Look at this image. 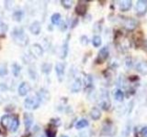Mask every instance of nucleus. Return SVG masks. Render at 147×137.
I'll return each instance as SVG.
<instances>
[{"label":"nucleus","instance_id":"obj_1","mask_svg":"<svg viewBox=\"0 0 147 137\" xmlns=\"http://www.w3.org/2000/svg\"><path fill=\"white\" fill-rule=\"evenodd\" d=\"M12 39L17 45L20 46V47H25L27 44L29 43V37L25 33V31L22 29H14V30L11 33Z\"/></svg>","mask_w":147,"mask_h":137},{"label":"nucleus","instance_id":"obj_2","mask_svg":"<svg viewBox=\"0 0 147 137\" xmlns=\"http://www.w3.org/2000/svg\"><path fill=\"white\" fill-rule=\"evenodd\" d=\"M40 100L36 96H30L24 100V107L28 110H36L40 107Z\"/></svg>","mask_w":147,"mask_h":137},{"label":"nucleus","instance_id":"obj_3","mask_svg":"<svg viewBox=\"0 0 147 137\" xmlns=\"http://www.w3.org/2000/svg\"><path fill=\"white\" fill-rule=\"evenodd\" d=\"M100 100H99V104L101 108L105 111H107L110 108V100H109V92L107 90L102 89L100 91Z\"/></svg>","mask_w":147,"mask_h":137},{"label":"nucleus","instance_id":"obj_4","mask_svg":"<svg viewBox=\"0 0 147 137\" xmlns=\"http://www.w3.org/2000/svg\"><path fill=\"white\" fill-rule=\"evenodd\" d=\"M109 49L108 47H103L99 51H98V57L96 59V63H103L106 59L109 58Z\"/></svg>","mask_w":147,"mask_h":137},{"label":"nucleus","instance_id":"obj_5","mask_svg":"<svg viewBox=\"0 0 147 137\" xmlns=\"http://www.w3.org/2000/svg\"><path fill=\"white\" fill-rule=\"evenodd\" d=\"M30 53L32 57L34 58H39L40 56H42L43 54V49L40 45L39 44H32L30 48Z\"/></svg>","mask_w":147,"mask_h":137},{"label":"nucleus","instance_id":"obj_6","mask_svg":"<svg viewBox=\"0 0 147 137\" xmlns=\"http://www.w3.org/2000/svg\"><path fill=\"white\" fill-rule=\"evenodd\" d=\"M147 12V1L139 0L136 3V14L138 16H144Z\"/></svg>","mask_w":147,"mask_h":137},{"label":"nucleus","instance_id":"obj_7","mask_svg":"<svg viewBox=\"0 0 147 137\" xmlns=\"http://www.w3.org/2000/svg\"><path fill=\"white\" fill-rule=\"evenodd\" d=\"M23 120H24V125L26 131H29L33 123V115L30 112H24L23 114Z\"/></svg>","mask_w":147,"mask_h":137},{"label":"nucleus","instance_id":"obj_8","mask_svg":"<svg viewBox=\"0 0 147 137\" xmlns=\"http://www.w3.org/2000/svg\"><path fill=\"white\" fill-rule=\"evenodd\" d=\"M30 85L28 83V82L24 81V82H21L20 85L18 86V92L20 96H25L28 93L30 92Z\"/></svg>","mask_w":147,"mask_h":137},{"label":"nucleus","instance_id":"obj_9","mask_svg":"<svg viewBox=\"0 0 147 137\" xmlns=\"http://www.w3.org/2000/svg\"><path fill=\"white\" fill-rule=\"evenodd\" d=\"M87 10V5L86 2L79 1L76 7V13L78 16H85Z\"/></svg>","mask_w":147,"mask_h":137},{"label":"nucleus","instance_id":"obj_10","mask_svg":"<svg viewBox=\"0 0 147 137\" xmlns=\"http://www.w3.org/2000/svg\"><path fill=\"white\" fill-rule=\"evenodd\" d=\"M64 68H65V67H64V64L63 62H58L56 63V65H55V71H56L59 81H62L63 79Z\"/></svg>","mask_w":147,"mask_h":137},{"label":"nucleus","instance_id":"obj_11","mask_svg":"<svg viewBox=\"0 0 147 137\" xmlns=\"http://www.w3.org/2000/svg\"><path fill=\"white\" fill-rule=\"evenodd\" d=\"M137 24L138 23L134 18L130 17V18H127V19L125 20V22H124V27H125L128 31H132L136 29Z\"/></svg>","mask_w":147,"mask_h":137},{"label":"nucleus","instance_id":"obj_12","mask_svg":"<svg viewBox=\"0 0 147 137\" xmlns=\"http://www.w3.org/2000/svg\"><path fill=\"white\" fill-rule=\"evenodd\" d=\"M69 39H70V35H68L66 37L65 40L62 46V49H61V55L60 57L61 59H65L67 57V54H68V50H69Z\"/></svg>","mask_w":147,"mask_h":137},{"label":"nucleus","instance_id":"obj_13","mask_svg":"<svg viewBox=\"0 0 147 137\" xmlns=\"http://www.w3.org/2000/svg\"><path fill=\"white\" fill-rule=\"evenodd\" d=\"M37 97L39 98L40 102H46V100H49L50 98H51V95H50V92L45 89H40L38 93H37Z\"/></svg>","mask_w":147,"mask_h":137},{"label":"nucleus","instance_id":"obj_14","mask_svg":"<svg viewBox=\"0 0 147 137\" xmlns=\"http://www.w3.org/2000/svg\"><path fill=\"white\" fill-rule=\"evenodd\" d=\"M119 8L121 12H126L130 10V8L132 6V2L130 1V0H123V1H119Z\"/></svg>","mask_w":147,"mask_h":137},{"label":"nucleus","instance_id":"obj_15","mask_svg":"<svg viewBox=\"0 0 147 137\" xmlns=\"http://www.w3.org/2000/svg\"><path fill=\"white\" fill-rule=\"evenodd\" d=\"M40 29H41V26L39 21L32 22L30 26V31L31 32V34H33V35H39Z\"/></svg>","mask_w":147,"mask_h":137},{"label":"nucleus","instance_id":"obj_16","mask_svg":"<svg viewBox=\"0 0 147 137\" xmlns=\"http://www.w3.org/2000/svg\"><path fill=\"white\" fill-rule=\"evenodd\" d=\"M12 116L8 115V114H5L1 117V125L5 129H9V126L11 124Z\"/></svg>","mask_w":147,"mask_h":137},{"label":"nucleus","instance_id":"obj_17","mask_svg":"<svg viewBox=\"0 0 147 137\" xmlns=\"http://www.w3.org/2000/svg\"><path fill=\"white\" fill-rule=\"evenodd\" d=\"M18 126H20V121H18V117L14 115L12 116V121H11V124L9 126V131L12 132H15L18 129Z\"/></svg>","mask_w":147,"mask_h":137},{"label":"nucleus","instance_id":"obj_18","mask_svg":"<svg viewBox=\"0 0 147 137\" xmlns=\"http://www.w3.org/2000/svg\"><path fill=\"white\" fill-rule=\"evenodd\" d=\"M136 70L138 72H140L142 75H146L147 74V64L144 61L138 62L136 65Z\"/></svg>","mask_w":147,"mask_h":137},{"label":"nucleus","instance_id":"obj_19","mask_svg":"<svg viewBox=\"0 0 147 137\" xmlns=\"http://www.w3.org/2000/svg\"><path fill=\"white\" fill-rule=\"evenodd\" d=\"M82 88V81L80 79H76L71 86L72 92H78Z\"/></svg>","mask_w":147,"mask_h":137},{"label":"nucleus","instance_id":"obj_20","mask_svg":"<svg viewBox=\"0 0 147 137\" xmlns=\"http://www.w3.org/2000/svg\"><path fill=\"white\" fill-rule=\"evenodd\" d=\"M112 132V123L110 122H106V123L103 125L102 134L105 135H109Z\"/></svg>","mask_w":147,"mask_h":137},{"label":"nucleus","instance_id":"obj_21","mask_svg":"<svg viewBox=\"0 0 147 137\" xmlns=\"http://www.w3.org/2000/svg\"><path fill=\"white\" fill-rule=\"evenodd\" d=\"M56 132H57L56 127L53 126L52 124L48 126V128H46V130H45V134L47 137H55Z\"/></svg>","mask_w":147,"mask_h":137},{"label":"nucleus","instance_id":"obj_22","mask_svg":"<svg viewBox=\"0 0 147 137\" xmlns=\"http://www.w3.org/2000/svg\"><path fill=\"white\" fill-rule=\"evenodd\" d=\"M90 116L94 121H98L101 117V112L98 108H93L90 111Z\"/></svg>","mask_w":147,"mask_h":137},{"label":"nucleus","instance_id":"obj_23","mask_svg":"<svg viewBox=\"0 0 147 137\" xmlns=\"http://www.w3.org/2000/svg\"><path fill=\"white\" fill-rule=\"evenodd\" d=\"M23 17H24V12L22 10H17L13 13V19L17 22H20Z\"/></svg>","mask_w":147,"mask_h":137},{"label":"nucleus","instance_id":"obj_24","mask_svg":"<svg viewBox=\"0 0 147 137\" xmlns=\"http://www.w3.org/2000/svg\"><path fill=\"white\" fill-rule=\"evenodd\" d=\"M11 70L13 75L15 77H18V75L20 74V70H21V68L20 66L18 65V63H13L12 66H11Z\"/></svg>","mask_w":147,"mask_h":137},{"label":"nucleus","instance_id":"obj_25","mask_svg":"<svg viewBox=\"0 0 147 137\" xmlns=\"http://www.w3.org/2000/svg\"><path fill=\"white\" fill-rule=\"evenodd\" d=\"M52 68H53V65L49 62H45L42 64V66H41L42 72L45 73V74H49V73L52 71Z\"/></svg>","mask_w":147,"mask_h":137},{"label":"nucleus","instance_id":"obj_26","mask_svg":"<svg viewBox=\"0 0 147 137\" xmlns=\"http://www.w3.org/2000/svg\"><path fill=\"white\" fill-rule=\"evenodd\" d=\"M87 125H88V121L86 120V119H81V120L76 122V129H83V128L86 127Z\"/></svg>","mask_w":147,"mask_h":137},{"label":"nucleus","instance_id":"obj_27","mask_svg":"<svg viewBox=\"0 0 147 137\" xmlns=\"http://www.w3.org/2000/svg\"><path fill=\"white\" fill-rule=\"evenodd\" d=\"M114 97H115V99H116L117 100H119V102H122L123 99H124V92L121 90L118 89L114 92Z\"/></svg>","mask_w":147,"mask_h":137},{"label":"nucleus","instance_id":"obj_28","mask_svg":"<svg viewBox=\"0 0 147 137\" xmlns=\"http://www.w3.org/2000/svg\"><path fill=\"white\" fill-rule=\"evenodd\" d=\"M61 18H62L61 15H60L59 13H55L52 16V17H51V20H52V23L53 25H58L60 21H61Z\"/></svg>","mask_w":147,"mask_h":137},{"label":"nucleus","instance_id":"obj_29","mask_svg":"<svg viewBox=\"0 0 147 137\" xmlns=\"http://www.w3.org/2000/svg\"><path fill=\"white\" fill-rule=\"evenodd\" d=\"M101 43H102V40H101V38L99 36H95L93 39H92V44L96 48H98L101 45Z\"/></svg>","mask_w":147,"mask_h":137},{"label":"nucleus","instance_id":"obj_30","mask_svg":"<svg viewBox=\"0 0 147 137\" xmlns=\"http://www.w3.org/2000/svg\"><path fill=\"white\" fill-rule=\"evenodd\" d=\"M85 85H86V89H89V88H92V84H93V80H92V77L90 75H87L86 77V80H85Z\"/></svg>","mask_w":147,"mask_h":137},{"label":"nucleus","instance_id":"obj_31","mask_svg":"<svg viewBox=\"0 0 147 137\" xmlns=\"http://www.w3.org/2000/svg\"><path fill=\"white\" fill-rule=\"evenodd\" d=\"M61 4H62V6H63L64 8L69 9V8H71V7H72L73 1H71V0H62V1H61Z\"/></svg>","mask_w":147,"mask_h":137},{"label":"nucleus","instance_id":"obj_32","mask_svg":"<svg viewBox=\"0 0 147 137\" xmlns=\"http://www.w3.org/2000/svg\"><path fill=\"white\" fill-rule=\"evenodd\" d=\"M7 74V64H3V65L0 66V76H6Z\"/></svg>","mask_w":147,"mask_h":137},{"label":"nucleus","instance_id":"obj_33","mask_svg":"<svg viewBox=\"0 0 147 137\" xmlns=\"http://www.w3.org/2000/svg\"><path fill=\"white\" fill-rule=\"evenodd\" d=\"M29 74L30 76V78L32 80H35L36 79V77H37V71L35 70V67H30V70H29Z\"/></svg>","mask_w":147,"mask_h":137},{"label":"nucleus","instance_id":"obj_34","mask_svg":"<svg viewBox=\"0 0 147 137\" xmlns=\"http://www.w3.org/2000/svg\"><path fill=\"white\" fill-rule=\"evenodd\" d=\"M93 30L96 33H99L101 31V25H100V22H96L95 25L93 26Z\"/></svg>","mask_w":147,"mask_h":137},{"label":"nucleus","instance_id":"obj_35","mask_svg":"<svg viewBox=\"0 0 147 137\" xmlns=\"http://www.w3.org/2000/svg\"><path fill=\"white\" fill-rule=\"evenodd\" d=\"M51 124L54 127H58L61 124V121H60V119H52L51 120Z\"/></svg>","mask_w":147,"mask_h":137},{"label":"nucleus","instance_id":"obj_36","mask_svg":"<svg viewBox=\"0 0 147 137\" xmlns=\"http://www.w3.org/2000/svg\"><path fill=\"white\" fill-rule=\"evenodd\" d=\"M80 42H81L82 45H84V46L87 45V44H88V38H87V37L85 36V35L82 36L80 38Z\"/></svg>","mask_w":147,"mask_h":137},{"label":"nucleus","instance_id":"obj_37","mask_svg":"<svg viewBox=\"0 0 147 137\" xmlns=\"http://www.w3.org/2000/svg\"><path fill=\"white\" fill-rule=\"evenodd\" d=\"M0 27H1V32H2V33H6V32L7 31V24H5V23L1 22V23H0Z\"/></svg>","mask_w":147,"mask_h":137},{"label":"nucleus","instance_id":"obj_38","mask_svg":"<svg viewBox=\"0 0 147 137\" xmlns=\"http://www.w3.org/2000/svg\"><path fill=\"white\" fill-rule=\"evenodd\" d=\"M125 64H126V67H127L128 68H131V67H132V64H133L132 59H131V58H127Z\"/></svg>","mask_w":147,"mask_h":137},{"label":"nucleus","instance_id":"obj_39","mask_svg":"<svg viewBox=\"0 0 147 137\" xmlns=\"http://www.w3.org/2000/svg\"><path fill=\"white\" fill-rule=\"evenodd\" d=\"M140 134L144 137H147V126H144V127L142 128L141 131H140Z\"/></svg>","mask_w":147,"mask_h":137},{"label":"nucleus","instance_id":"obj_40","mask_svg":"<svg viewBox=\"0 0 147 137\" xmlns=\"http://www.w3.org/2000/svg\"><path fill=\"white\" fill-rule=\"evenodd\" d=\"M60 29H61V30H63V31H64L66 29H67V26H66V24L64 22H63L62 24H61V26H60Z\"/></svg>","mask_w":147,"mask_h":137},{"label":"nucleus","instance_id":"obj_41","mask_svg":"<svg viewBox=\"0 0 147 137\" xmlns=\"http://www.w3.org/2000/svg\"><path fill=\"white\" fill-rule=\"evenodd\" d=\"M130 80H138V77L137 76H131V78H130Z\"/></svg>","mask_w":147,"mask_h":137},{"label":"nucleus","instance_id":"obj_42","mask_svg":"<svg viewBox=\"0 0 147 137\" xmlns=\"http://www.w3.org/2000/svg\"><path fill=\"white\" fill-rule=\"evenodd\" d=\"M60 137H68V136H66V135H61Z\"/></svg>","mask_w":147,"mask_h":137},{"label":"nucleus","instance_id":"obj_43","mask_svg":"<svg viewBox=\"0 0 147 137\" xmlns=\"http://www.w3.org/2000/svg\"><path fill=\"white\" fill-rule=\"evenodd\" d=\"M119 137H127L126 135H121V136H119Z\"/></svg>","mask_w":147,"mask_h":137},{"label":"nucleus","instance_id":"obj_44","mask_svg":"<svg viewBox=\"0 0 147 137\" xmlns=\"http://www.w3.org/2000/svg\"><path fill=\"white\" fill-rule=\"evenodd\" d=\"M145 89H146V91H147V85H146V87H145Z\"/></svg>","mask_w":147,"mask_h":137},{"label":"nucleus","instance_id":"obj_45","mask_svg":"<svg viewBox=\"0 0 147 137\" xmlns=\"http://www.w3.org/2000/svg\"><path fill=\"white\" fill-rule=\"evenodd\" d=\"M145 43H146V47H147V40H146V42H145Z\"/></svg>","mask_w":147,"mask_h":137}]
</instances>
